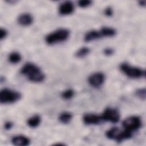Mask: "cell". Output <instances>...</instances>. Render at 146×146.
<instances>
[{"instance_id":"obj_2","label":"cell","mask_w":146,"mask_h":146,"mask_svg":"<svg viewBox=\"0 0 146 146\" xmlns=\"http://www.w3.org/2000/svg\"><path fill=\"white\" fill-rule=\"evenodd\" d=\"M70 36V31L67 29L61 28L46 35L45 40L48 44H54L66 40Z\"/></svg>"},{"instance_id":"obj_24","label":"cell","mask_w":146,"mask_h":146,"mask_svg":"<svg viewBox=\"0 0 146 146\" xmlns=\"http://www.w3.org/2000/svg\"><path fill=\"white\" fill-rule=\"evenodd\" d=\"M104 52V54L106 55H107V56H110V55H111L113 54V50L111 48H107L106 49L104 50L103 51Z\"/></svg>"},{"instance_id":"obj_23","label":"cell","mask_w":146,"mask_h":146,"mask_svg":"<svg viewBox=\"0 0 146 146\" xmlns=\"http://www.w3.org/2000/svg\"><path fill=\"white\" fill-rule=\"evenodd\" d=\"M104 13H105L106 15H107L108 17H111L113 13L112 9L111 7H107V8H106V9L104 10Z\"/></svg>"},{"instance_id":"obj_13","label":"cell","mask_w":146,"mask_h":146,"mask_svg":"<svg viewBox=\"0 0 146 146\" xmlns=\"http://www.w3.org/2000/svg\"><path fill=\"white\" fill-rule=\"evenodd\" d=\"M102 37L100 33L99 30H90L87 31L84 36V40L86 42H89L91 41H93L96 39H98Z\"/></svg>"},{"instance_id":"obj_10","label":"cell","mask_w":146,"mask_h":146,"mask_svg":"<svg viewBox=\"0 0 146 146\" xmlns=\"http://www.w3.org/2000/svg\"><path fill=\"white\" fill-rule=\"evenodd\" d=\"M74 11V5L71 1H66L60 4L59 12L61 15H67L72 14Z\"/></svg>"},{"instance_id":"obj_19","label":"cell","mask_w":146,"mask_h":146,"mask_svg":"<svg viewBox=\"0 0 146 146\" xmlns=\"http://www.w3.org/2000/svg\"><path fill=\"white\" fill-rule=\"evenodd\" d=\"M74 95V91L72 89H67L62 93V97L65 100L71 99Z\"/></svg>"},{"instance_id":"obj_14","label":"cell","mask_w":146,"mask_h":146,"mask_svg":"<svg viewBox=\"0 0 146 146\" xmlns=\"http://www.w3.org/2000/svg\"><path fill=\"white\" fill-rule=\"evenodd\" d=\"M99 31L102 37H112L116 34V31L115 29L107 26L102 27Z\"/></svg>"},{"instance_id":"obj_20","label":"cell","mask_w":146,"mask_h":146,"mask_svg":"<svg viewBox=\"0 0 146 146\" xmlns=\"http://www.w3.org/2000/svg\"><path fill=\"white\" fill-rule=\"evenodd\" d=\"M145 94L146 91L145 88H139L135 91V95H136V96L142 100H145Z\"/></svg>"},{"instance_id":"obj_11","label":"cell","mask_w":146,"mask_h":146,"mask_svg":"<svg viewBox=\"0 0 146 146\" xmlns=\"http://www.w3.org/2000/svg\"><path fill=\"white\" fill-rule=\"evenodd\" d=\"M33 17L29 13H23L17 18L18 23L22 26H29L33 22Z\"/></svg>"},{"instance_id":"obj_18","label":"cell","mask_w":146,"mask_h":146,"mask_svg":"<svg viewBox=\"0 0 146 146\" xmlns=\"http://www.w3.org/2000/svg\"><path fill=\"white\" fill-rule=\"evenodd\" d=\"M90 52V49L87 47H83L78 49L75 52L76 57L82 58L87 56Z\"/></svg>"},{"instance_id":"obj_15","label":"cell","mask_w":146,"mask_h":146,"mask_svg":"<svg viewBox=\"0 0 146 146\" xmlns=\"http://www.w3.org/2000/svg\"><path fill=\"white\" fill-rule=\"evenodd\" d=\"M41 118L39 115H35L29 118L27 121V125L31 128H36L40 123Z\"/></svg>"},{"instance_id":"obj_21","label":"cell","mask_w":146,"mask_h":146,"mask_svg":"<svg viewBox=\"0 0 146 146\" xmlns=\"http://www.w3.org/2000/svg\"><path fill=\"white\" fill-rule=\"evenodd\" d=\"M78 6L80 7L85 8L91 5L92 3V1L90 0H80L78 1Z\"/></svg>"},{"instance_id":"obj_17","label":"cell","mask_w":146,"mask_h":146,"mask_svg":"<svg viewBox=\"0 0 146 146\" xmlns=\"http://www.w3.org/2000/svg\"><path fill=\"white\" fill-rule=\"evenodd\" d=\"M22 59L21 55L16 51L10 53L9 55V60L10 63L13 64H16L19 63Z\"/></svg>"},{"instance_id":"obj_1","label":"cell","mask_w":146,"mask_h":146,"mask_svg":"<svg viewBox=\"0 0 146 146\" xmlns=\"http://www.w3.org/2000/svg\"><path fill=\"white\" fill-rule=\"evenodd\" d=\"M21 73L27 76L28 80L34 83L42 82L45 75L40 68L32 63H26L21 69Z\"/></svg>"},{"instance_id":"obj_26","label":"cell","mask_w":146,"mask_h":146,"mask_svg":"<svg viewBox=\"0 0 146 146\" xmlns=\"http://www.w3.org/2000/svg\"><path fill=\"white\" fill-rule=\"evenodd\" d=\"M139 5L141 6H145V1H141L139 2Z\"/></svg>"},{"instance_id":"obj_12","label":"cell","mask_w":146,"mask_h":146,"mask_svg":"<svg viewBox=\"0 0 146 146\" xmlns=\"http://www.w3.org/2000/svg\"><path fill=\"white\" fill-rule=\"evenodd\" d=\"M11 143L14 145L27 146L30 144V140L25 136L17 135L11 139Z\"/></svg>"},{"instance_id":"obj_5","label":"cell","mask_w":146,"mask_h":146,"mask_svg":"<svg viewBox=\"0 0 146 146\" xmlns=\"http://www.w3.org/2000/svg\"><path fill=\"white\" fill-rule=\"evenodd\" d=\"M21 98V94L17 91L8 88H3L0 92V103L1 104L13 103Z\"/></svg>"},{"instance_id":"obj_6","label":"cell","mask_w":146,"mask_h":146,"mask_svg":"<svg viewBox=\"0 0 146 146\" xmlns=\"http://www.w3.org/2000/svg\"><path fill=\"white\" fill-rule=\"evenodd\" d=\"M122 125L124 129L132 133L141 127V120L139 116H131L124 120Z\"/></svg>"},{"instance_id":"obj_7","label":"cell","mask_w":146,"mask_h":146,"mask_svg":"<svg viewBox=\"0 0 146 146\" xmlns=\"http://www.w3.org/2000/svg\"><path fill=\"white\" fill-rule=\"evenodd\" d=\"M101 116L103 121H109L112 123H117L120 116L119 111L112 107L106 108Z\"/></svg>"},{"instance_id":"obj_8","label":"cell","mask_w":146,"mask_h":146,"mask_svg":"<svg viewBox=\"0 0 146 146\" xmlns=\"http://www.w3.org/2000/svg\"><path fill=\"white\" fill-rule=\"evenodd\" d=\"M105 81V75L103 73L99 72L91 74L88 78V83L95 88L102 86Z\"/></svg>"},{"instance_id":"obj_25","label":"cell","mask_w":146,"mask_h":146,"mask_svg":"<svg viewBox=\"0 0 146 146\" xmlns=\"http://www.w3.org/2000/svg\"><path fill=\"white\" fill-rule=\"evenodd\" d=\"M13 124L12 122L7 121V122L5 123V124L4 125V128L6 130H9L13 127Z\"/></svg>"},{"instance_id":"obj_9","label":"cell","mask_w":146,"mask_h":146,"mask_svg":"<svg viewBox=\"0 0 146 146\" xmlns=\"http://www.w3.org/2000/svg\"><path fill=\"white\" fill-rule=\"evenodd\" d=\"M83 121L87 125H96L103 121L101 115L94 113H87L83 117Z\"/></svg>"},{"instance_id":"obj_3","label":"cell","mask_w":146,"mask_h":146,"mask_svg":"<svg viewBox=\"0 0 146 146\" xmlns=\"http://www.w3.org/2000/svg\"><path fill=\"white\" fill-rule=\"evenodd\" d=\"M106 136L108 139L119 143L130 139L132 136V133L124 129L122 130L118 127H112L106 131Z\"/></svg>"},{"instance_id":"obj_22","label":"cell","mask_w":146,"mask_h":146,"mask_svg":"<svg viewBox=\"0 0 146 146\" xmlns=\"http://www.w3.org/2000/svg\"><path fill=\"white\" fill-rule=\"evenodd\" d=\"M8 34L7 31L5 29L1 28L0 29V39L1 40H3L5 39Z\"/></svg>"},{"instance_id":"obj_16","label":"cell","mask_w":146,"mask_h":146,"mask_svg":"<svg viewBox=\"0 0 146 146\" xmlns=\"http://www.w3.org/2000/svg\"><path fill=\"white\" fill-rule=\"evenodd\" d=\"M72 118V114L70 112H63L59 116V120L63 124H68Z\"/></svg>"},{"instance_id":"obj_4","label":"cell","mask_w":146,"mask_h":146,"mask_svg":"<svg viewBox=\"0 0 146 146\" xmlns=\"http://www.w3.org/2000/svg\"><path fill=\"white\" fill-rule=\"evenodd\" d=\"M120 69L127 76L130 78L138 79L145 76V70L132 66L127 63H121L120 66Z\"/></svg>"}]
</instances>
